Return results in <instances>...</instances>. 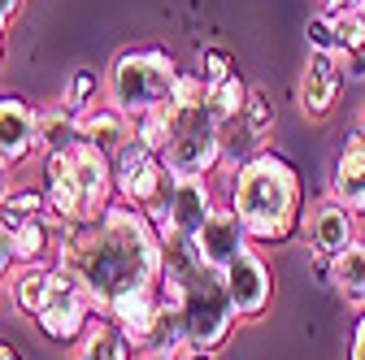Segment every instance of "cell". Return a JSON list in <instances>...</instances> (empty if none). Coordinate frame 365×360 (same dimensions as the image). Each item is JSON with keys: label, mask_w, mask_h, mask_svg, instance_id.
<instances>
[{"label": "cell", "mask_w": 365, "mask_h": 360, "mask_svg": "<svg viewBox=\"0 0 365 360\" xmlns=\"http://www.w3.org/2000/svg\"><path fill=\"white\" fill-rule=\"evenodd\" d=\"M244 105H248V87H244V78H240V74H231L226 83L209 87V100H205L209 117H213L222 130H226V126H235V122L244 117Z\"/></svg>", "instance_id": "603a6c76"}, {"label": "cell", "mask_w": 365, "mask_h": 360, "mask_svg": "<svg viewBox=\"0 0 365 360\" xmlns=\"http://www.w3.org/2000/svg\"><path fill=\"white\" fill-rule=\"evenodd\" d=\"M174 122H178V109L174 105H157V109H148V113L135 117V139L148 144L161 157L170 148V139H174Z\"/></svg>", "instance_id": "cb8c5ba5"}, {"label": "cell", "mask_w": 365, "mask_h": 360, "mask_svg": "<svg viewBox=\"0 0 365 360\" xmlns=\"http://www.w3.org/2000/svg\"><path fill=\"white\" fill-rule=\"evenodd\" d=\"M78 343H83V347H78V360H130V351H135L130 339H126L109 317H96Z\"/></svg>", "instance_id": "7402d4cb"}, {"label": "cell", "mask_w": 365, "mask_h": 360, "mask_svg": "<svg viewBox=\"0 0 365 360\" xmlns=\"http://www.w3.org/2000/svg\"><path fill=\"white\" fill-rule=\"evenodd\" d=\"M140 360H178V351L174 347H144Z\"/></svg>", "instance_id": "d590c367"}, {"label": "cell", "mask_w": 365, "mask_h": 360, "mask_svg": "<svg viewBox=\"0 0 365 360\" xmlns=\"http://www.w3.org/2000/svg\"><path fill=\"white\" fill-rule=\"evenodd\" d=\"M178 360H213V351H196V347H187V351H178Z\"/></svg>", "instance_id": "ab89813d"}, {"label": "cell", "mask_w": 365, "mask_h": 360, "mask_svg": "<svg viewBox=\"0 0 365 360\" xmlns=\"http://www.w3.org/2000/svg\"><path fill=\"white\" fill-rule=\"evenodd\" d=\"M39 152V109L22 96H0V161L22 165Z\"/></svg>", "instance_id": "5bb4252c"}, {"label": "cell", "mask_w": 365, "mask_h": 360, "mask_svg": "<svg viewBox=\"0 0 365 360\" xmlns=\"http://www.w3.org/2000/svg\"><path fill=\"white\" fill-rule=\"evenodd\" d=\"M57 226L61 221L53 213H39L31 221H22V226L14 231V252H18V265H39L48 260L57 252Z\"/></svg>", "instance_id": "d6986e66"}, {"label": "cell", "mask_w": 365, "mask_h": 360, "mask_svg": "<svg viewBox=\"0 0 365 360\" xmlns=\"http://www.w3.org/2000/svg\"><path fill=\"white\" fill-rule=\"evenodd\" d=\"M352 130H356V134H361V139H365V109L356 113V126H352Z\"/></svg>", "instance_id": "60d3db41"}, {"label": "cell", "mask_w": 365, "mask_h": 360, "mask_svg": "<svg viewBox=\"0 0 365 360\" xmlns=\"http://www.w3.org/2000/svg\"><path fill=\"white\" fill-rule=\"evenodd\" d=\"M105 317L130 339V347H157L161 343V300H157V287L122 295Z\"/></svg>", "instance_id": "9a60e30c"}, {"label": "cell", "mask_w": 365, "mask_h": 360, "mask_svg": "<svg viewBox=\"0 0 365 360\" xmlns=\"http://www.w3.org/2000/svg\"><path fill=\"white\" fill-rule=\"evenodd\" d=\"M18 9H22V0H0V61H5V31L18 18Z\"/></svg>", "instance_id": "d6a6232c"}, {"label": "cell", "mask_w": 365, "mask_h": 360, "mask_svg": "<svg viewBox=\"0 0 365 360\" xmlns=\"http://www.w3.org/2000/svg\"><path fill=\"white\" fill-rule=\"evenodd\" d=\"M304 239H309V248H313L317 260L331 265L339 252H348V248L361 239V217H356L352 208H344L339 200L327 196V200H317V204L309 208Z\"/></svg>", "instance_id": "7c38bea8"}, {"label": "cell", "mask_w": 365, "mask_h": 360, "mask_svg": "<svg viewBox=\"0 0 365 360\" xmlns=\"http://www.w3.org/2000/svg\"><path fill=\"white\" fill-rule=\"evenodd\" d=\"M48 291H53V260L18 265L14 274H9V300H14V308L22 312L26 322H35V312L43 308Z\"/></svg>", "instance_id": "ac0fdd59"}, {"label": "cell", "mask_w": 365, "mask_h": 360, "mask_svg": "<svg viewBox=\"0 0 365 360\" xmlns=\"http://www.w3.org/2000/svg\"><path fill=\"white\" fill-rule=\"evenodd\" d=\"M235 322H240V312H235L231 295H226L222 274L209 265H196L182 278V334H187V347L217 351L235 334Z\"/></svg>", "instance_id": "5b68a950"}, {"label": "cell", "mask_w": 365, "mask_h": 360, "mask_svg": "<svg viewBox=\"0 0 365 360\" xmlns=\"http://www.w3.org/2000/svg\"><path fill=\"white\" fill-rule=\"evenodd\" d=\"M217 208V200H213V187H209V178H178L174 174V183H170V196H165V204L157 208V231L161 235H178V239H192L205 221H209V213Z\"/></svg>", "instance_id": "9c48e42d"}, {"label": "cell", "mask_w": 365, "mask_h": 360, "mask_svg": "<svg viewBox=\"0 0 365 360\" xmlns=\"http://www.w3.org/2000/svg\"><path fill=\"white\" fill-rule=\"evenodd\" d=\"M74 144H83V134H78V113L61 105L53 109H39V152L43 157H53V152H70Z\"/></svg>", "instance_id": "44dd1931"}, {"label": "cell", "mask_w": 365, "mask_h": 360, "mask_svg": "<svg viewBox=\"0 0 365 360\" xmlns=\"http://www.w3.org/2000/svg\"><path fill=\"white\" fill-rule=\"evenodd\" d=\"M361 5H365V0H361Z\"/></svg>", "instance_id": "b9f144b4"}, {"label": "cell", "mask_w": 365, "mask_h": 360, "mask_svg": "<svg viewBox=\"0 0 365 360\" xmlns=\"http://www.w3.org/2000/svg\"><path fill=\"white\" fill-rule=\"evenodd\" d=\"M344 83H348L344 78V61L335 53H309V61H304V70L296 78V105H300V113L313 117V122L331 117L335 105H339Z\"/></svg>", "instance_id": "8fae6325"}, {"label": "cell", "mask_w": 365, "mask_h": 360, "mask_svg": "<svg viewBox=\"0 0 365 360\" xmlns=\"http://www.w3.org/2000/svg\"><path fill=\"white\" fill-rule=\"evenodd\" d=\"M9 191H14V187H9V165H5V161H0V200H5Z\"/></svg>", "instance_id": "f35d334b"}, {"label": "cell", "mask_w": 365, "mask_h": 360, "mask_svg": "<svg viewBox=\"0 0 365 360\" xmlns=\"http://www.w3.org/2000/svg\"><path fill=\"white\" fill-rule=\"evenodd\" d=\"M352 360H365V308H361V317L352 326Z\"/></svg>", "instance_id": "e575fe53"}, {"label": "cell", "mask_w": 365, "mask_h": 360, "mask_svg": "<svg viewBox=\"0 0 365 360\" xmlns=\"http://www.w3.org/2000/svg\"><path fill=\"white\" fill-rule=\"evenodd\" d=\"M78 134H83V144H91V148H101V152L113 157L126 139H135V117H126L109 100H96V105H87L78 113Z\"/></svg>", "instance_id": "e0dca14e"}, {"label": "cell", "mask_w": 365, "mask_h": 360, "mask_svg": "<svg viewBox=\"0 0 365 360\" xmlns=\"http://www.w3.org/2000/svg\"><path fill=\"white\" fill-rule=\"evenodd\" d=\"M344 61V78L348 83H365V48L361 53H348V57H339Z\"/></svg>", "instance_id": "836d02e7"}, {"label": "cell", "mask_w": 365, "mask_h": 360, "mask_svg": "<svg viewBox=\"0 0 365 360\" xmlns=\"http://www.w3.org/2000/svg\"><path fill=\"white\" fill-rule=\"evenodd\" d=\"M231 208L240 213L252 243H265V248L287 243L304 217V187L296 165L269 148H257L231 174Z\"/></svg>", "instance_id": "7a4b0ae2"}, {"label": "cell", "mask_w": 365, "mask_h": 360, "mask_svg": "<svg viewBox=\"0 0 365 360\" xmlns=\"http://www.w3.org/2000/svg\"><path fill=\"white\" fill-rule=\"evenodd\" d=\"M304 43H309V53H335V57H339L335 22H331V14H327V9H322V14H313V18L304 22Z\"/></svg>", "instance_id": "f1b7e54d"}, {"label": "cell", "mask_w": 365, "mask_h": 360, "mask_svg": "<svg viewBox=\"0 0 365 360\" xmlns=\"http://www.w3.org/2000/svg\"><path fill=\"white\" fill-rule=\"evenodd\" d=\"M174 74L178 65L165 48H126L105 74V100L126 117H140L157 105H170Z\"/></svg>", "instance_id": "277c9868"}, {"label": "cell", "mask_w": 365, "mask_h": 360, "mask_svg": "<svg viewBox=\"0 0 365 360\" xmlns=\"http://www.w3.org/2000/svg\"><path fill=\"white\" fill-rule=\"evenodd\" d=\"M96 92H101V78L91 74V70H74V78L66 87V109L83 113L87 105H96Z\"/></svg>", "instance_id": "f546056e"}, {"label": "cell", "mask_w": 365, "mask_h": 360, "mask_svg": "<svg viewBox=\"0 0 365 360\" xmlns=\"http://www.w3.org/2000/svg\"><path fill=\"white\" fill-rule=\"evenodd\" d=\"M113 196H118V187H113L109 152L91 148V144H74L70 152L43 157V200H48V213L61 226L96 221L113 204Z\"/></svg>", "instance_id": "3957f363"}, {"label": "cell", "mask_w": 365, "mask_h": 360, "mask_svg": "<svg viewBox=\"0 0 365 360\" xmlns=\"http://www.w3.org/2000/svg\"><path fill=\"white\" fill-rule=\"evenodd\" d=\"M18 269V252H14V235L0 226V282H5L9 274Z\"/></svg>", "instance_id": "1f68e13d"}, {"label": "cell", "mask_w": 365, "mask_h": 360, "mask_svg": "<svg viewBox=\"0 0 365 360\" xmlns=\"http://www.w3.org/2000/svg\"><path fill=\"white\" fill-rule=\"evenodd\" d=\"M348 5H361V0H322L327 14H339V9H348Z\"/></svg>", "instance_id": "74e56055"}, {"label": "cell", "mask_w": 365, "mask_h": 360, "mask_svg": "<svg viewBox=\"0 0 365 360\" xmlns=\"http://www.w3.org/2000/svg\"><path fill=\"white\" fill-rule=\"evenodd\" d=\"M331 200H339L344 208L365 217V139L356 130L344 139V148L331 165Z\"/></svg>", "instance_id": "2e32d148"}, {"label": "cell", "mask_w": 365, "mask_h": 360, "mask_svg": "<svg viewBox=\"0 0 365 360\" xmlns=\"http://www.w3.org/2000/svg\"><path fill=\"white\" fill-rule=\"evenodd\" d=\"M240 122L248 126L252 139H265V134L274 130L279 113H274V100H269L265 87H248V105H244V117H240Z\"/></svg>", "instance_id": "4316f807"}, {"label": "cell", "mask_w": 365, "mask_h": 360, "mask_svg": "<svg viewBox=\"0 0 365 360\" xmlns=\"http://www.w3.org/2000/svg\"><path fill=\"white\" fill-rule=\"evenodd\" d=\"M53 265L78 278L87 300L105 312L135 291H148L161 282L165 269V239L157 221L135 204H109L96 221L83 226H57V252Z\"/></svg>", "instance_id": "6da1fadb"}, {"label": "cell", "mask_w": 365, "mask_h": 360, "mask_svg": "<svg viewBox=\"0 0 365 360\" xmlns=\"http://www.w3.org/2000/svg\"><path fill=\"white\" fill-rule=\"evenodd\" d=\"M222 282H226V295H231L240 322L265 317V308H269V300H274V278H269V265H265V256H261L257 248H248L231 269H226Z\"/></svg>", "instance_id": "4fadbf2b"}, {"label": "cell", "mask_w": 365, "mask_h": 360, "mask_svg": "<svg viewBox=\"0 0 365 360\" xmlns=\"http://www.w3.org/2000/svg\"><path fill=\"white\" fill-rule=\"evenodd\" d=\"M192 248H196V256H200V265H209V269H217V274H226L248 248H252V239H248V231H244V221H240V213L231 208V204H217L213 213H209V221L192 235Z\"/></svg>", "instance_id": "30bf717a"}, {"label": "cell", "mask_w": 365, "mask_h": 360, "mask_svg": "<svg viewBox=\"0 0 365 360\" xmlns=\"http://www.w3.org/2000/svg\"><path fill=\"white\" fill-rule=\"evenodd\" d=\"M96 317L101 312L87 300V291L78 287V278L66 274L61 265H53V291H48V300H43V308L35 312L39 334L53 339V343H78Z\"/></svg>", "instance_id": "ba28073f"}, {"label": "cell", "mask_w": 365, "mask_h": 360, "mask_svg": "<svg viewBox=\"0 0 365 360\" xmlns=\"http://www.w3.org/2000/svg\"><path fill=\"white\" fill-rule=\"evenodd\" d=\"M0 360H22V351H18L9 339H0Z\"/></svg>", "instance_id": "8d00e7d4"}, {"label": "cell", "mask_w": 365, "mask_h": 360, "mask_svg": "<svg viewBox=\"0 0 365 360\" xmlns=\"http://www.w3.org/2000/svg\"><path fill=\"white\" fill-rule=\"evenodd\" d=\"M48 213V200H43V191H9L5 200H0V226H5L9 235L22 226V221Z\"/></svg>", "instance_id": "d4e9b609"}, {"label": "cell", "mask_w": 365, "mask_h": 360, "mask_svg": "<svg viewBox=\"0 0 365 360\" xmlns=\"http://www.w3.org/2000/svg\"><path fill=\"white\" fill-rule=\"evenodd\" d=\"M331 22H335V39H339V57L365 48V5H348V9L331 14Z\"/></svg>", "instance_id": "484cf974"}, {"label": "cell", "mask_w": 365, "mask_h": 360, "mask_svg": "<svg viewBox=\"0 0 365 360\" xmlns=\"http://www.w3.org/2000/svg\"><path fill=\"white\" fill-rule=\"evenodd\" d=\"M170 183H174V174L165 169V161L148 144L126 139L113 152V187H118L122 204H135V208H144L148 217H157V208L170 196Z\"/></svg>", "instance_id": "8992f818"}, {"label": "cell", "mask_w": 365, "mask_h": 360, "mask_svg": "<svg viewBox=\"0 0 365 360\" xmlns=\"http://www.w3.org/2000/svg\"><path fill=\"white\" fill-rule=\"evenodd\" d=\"M209 100V83L200 78V70H178L174 74V92H170V105L178 113H192Z\"/></svg>", "instance_id": "83f0119b"}, {"label": "cell", "mask_w": 365, "mask_h": 360, "mask_svg": "<svg viewBox=\"0 0 365 360\" xmlns=\"http://www.w3.org/2000/svg\"><path fill=\"white\" fill-rule=\"evenodd\" d=\"M165 169L178 178H209L222 165V126L209 117V109H192V113H178L174 122V139L161 152Z\"/></svg>", "instance_id": "52a82bcc"}, {"label": "cell", "mask_w": 365, "mask_h": 360, "mask_svg": "<svg viewBox=\"0 0 365 360\" xmlns=\"http://www.w3.org/2000/svg\"><path fill=\"white\" fill-rule=\"evenodd\" d=\"M327 278L335 282V291H339L352 308H365V235H361L348 252H339V256L327 265Z\"/></svg>", "instance_id": "ffe728a7"}, {"label": "cell", "mask_w": 365, "mask_h": 360, "mask_svg": "<svg viewBox=\"0 0 365 360\" xmlns=\"http://www.w3.org/2000/svg\"><path fill=\"white\" fill-rule=\"evenodd\" d=\"M231 74H235V57L226 53V48H200V78H205L209 87L226 83Z\"/></svg>", "instance_id": "4dcf8cb0"}]
</instances>
